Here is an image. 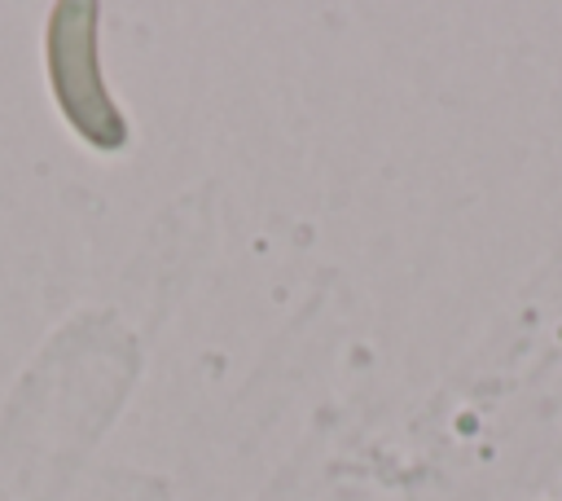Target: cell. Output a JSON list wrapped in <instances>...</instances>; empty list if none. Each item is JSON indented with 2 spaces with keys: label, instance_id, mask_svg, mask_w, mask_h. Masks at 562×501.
Instances as JSON below:
<instances>
[{
  "label": "cell",
  "instance_id": "1",
  "mask_svg": "<svg viewBox=\"0 0 562 501\" xmlns=\"http://www.w3.org/2000/svg\"><path fill=\"white\" fill-rule=\"evenodd\" d=\"M44 75L66 127L101 149L114 154L132 141L127 114L119 110L105 66H101V4L97 0H57L44 22Z\"/></svg>",
  "mask_w": 562,
  "mask_h": 501
}]
</instances>
